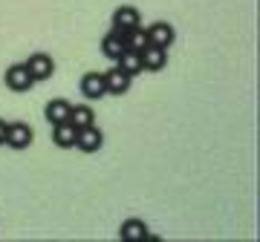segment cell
I'll list each match as a JSON object with an SVG mask.
<instances>
[{"instance_id":"3957f363","label":"cell","mask_w":260,"mask_h":242,"mask_svg":"<svg viewBox=\"0 0 260 242\" xmlns=\"http://www.w3.org/2000/svg\"><path fill=\"white\" fill-rule=\"evenodd\" d=\"M29 69V75L35 78V81H44L49 75L55 72V61L47 55V52H35V55H29V61L23 64Z\"/></svg>"},{"instance_id":"4fadbf2b","label":"cell","mask_w":260,"mask_h":242,"mask_svg":"<svg viewBox=\"0 0 260 242\" xmlns=\"http://www.w3.org/2000/svg\"><path fill=\"white\" fill-rule=\"evenodd\" d=\"M67 121L78 130V127H90V124L95 121V115H93V110H90L87 104H75V107H70V118Z\"/></svg>"},{"instance_id":"277c9868","label":"cell","mask_w":260,"mask_h":242,"mask_svg":"<svg viewBox=\"0 0 260 242\" xmlns=\"http://www.w3.org/2000/svg\"><path fill=\"white\" fill-rule=\"evenodd\" d=\"M145 35H148V44H153V47H162L168 49L171 44H174V26L171 23H165V20H156V23H150L148 29H145Z\"/></svg>"},{"instance_id":"52a82bcc","label":"cell","mask_w":260,"mask_h":242,"mask_svg":"<svg viewBox=\"0 0 260 242\" xmlns=\"http://www.w3.org/2000/svg\"><path fill=\"white\" fill-rule=\"evenodd\" d=\"M124 49H127V37H124V32H119V29H110V32L102 37V52L110 58V61H116Z\"/></svg>"},{"instance_id":"6da1fadb","label":"cell","mask_w":260,"mask_h":242,"mask_svg":"<svg viewBox=\"0 0 260 242\" xmlns=\"http://www.w3.org/2000/svg\"><path fill=\"white\" fill-rule=\"evenodd\" d=\"M32 139H35V133H32V127H29L26 121H12V124H6V139H3V144H9L15 150H23L32 144Z\"/></svg>"},{"instance_id":"7a4b0ae2","label":"cell","mask_w":260,"mask_h":242,"mask_svg":"<svg viewBox=\"0 0 260 242\" xmlns=\"http://www.w3.org/2000/svg\"><path fill=\"white\" fill-rule=\"evenodd\" d=\"M104 144V133L95 127V124H90V127H78V133H75V144L73 147H78L81 153H95V150Z\"/></svg>"},{"instance_id":"8fae6325","label":"cell","mask_w":260,"mask_h":242,"mask_svg":"<svg viewBox=\"0 0 260 242\" xmlns=\"http://www.w3.org/2000/svg\"><path fill=\"white\" fill-rule=\"evenodd\" d=\"M70 107L73 104L64 101V98H52V101L47 104V110H44V115H47L49 124H61V121L70 118Z\"/></svg>"},{"instance_id":"9a60e30c","label":"cell","mask_w":260,"mask_h":242,"mask_svg":"<svg viewBox=\"0 0 260 242\" xmlns=\"http://www.w3.org/2000/svg\"><path fill=\"white\" fill-rule=\"evenodd\" d=\"M121 239H145L148 236V225L142 222V219H127V222L121 225Z\"/></svg>"},{"instance_id":"30bf717a","label":"cell","mask_w":260,"mask_h":242,"mask_svg":"<svg viewBox=\"0 0 260 242\" xmlns=\"http://www.w3.org/2000/svg\"><path fill=\"white\" fill-rule=\"evenodd\" d=\"M139 26V12L133 9V6H119V9L113 12V29H119V32H130V29Z\"/></svg>"},{"instance_id":"2e32d148","label":"cell","mask_w":260,"mask_h":242,"mask_svg":"<svg viewBox=\"0 0 260 242\" xmlns=\"http://www.w3.org/2000/svg\"><path fill=\"white\" fill-rule=\"evenodd\" d=\"M124 37H127V49H136V52H142V49L148 47V35H145V29H130V32H124Z\"/></svg>"},{"instance_id":"9c48e42d","label":"cell","mask_w":260,"mask_h":242,"mask_svg":"<svg viewBox=\"0 0 260 242\" xmlns=\"http://www.w3.org/2000/svg\"><path fill=\"white\" fill-rule=\"evenodd\" d=\"M165 64H168V49L153 47V44H148V47L142 49V69H148V72H159Z\"/></svg>"},{"instance_id":"ba28073f","label":"cell","mask_w":260,"mask_h":242,"mask_svg":"<svg viewBox=\"0 0 260 242\" xmlns=\"http://www.w3.org/2000/svg\"><path fill=\"white\" fill-rule=\"evenodd\" d=\"M81 93L84 98L90 101H99L102 95H107V87H104V72H87L81 78Z\"/></svg>"},{"instance_id":"e0dca14e","label":"cell","mask_w":260,"mask_h":242,"mask_svg":"<svg viewBox=\"0 0 260 242\" xmlns=\"http://www.w3.org/2000/svg\"><path fill=\"white\" fill-rule=\"evenodd\" d=\"M3 139H6V121L0 118V144H3Z\"/></svg>"},{"instance_id":"7c38bea8","label":"cell","mask_w":260,"mask_h":242,"mask_svg":"<svg viewBox=\"0 0 260 242\" xmlns=\"http://www.w3.org/2000/svg\"><path fill=\"white\" fill-rule=\"evenodd\" d=\"M75 127L70 121H61V124H52V141H55L58 147H73L75 144Z\"/></svg>"},{"instance_id":"5b68a950","label":"cell","mask_w":260,"mask_h":242,"mask_svg":"<svg viewBox=\"0 0 260 242\" xmlns=\"http://www.w3.org/2000/svg\"><path fill=\"white\" fill-rule=\"evenodd\" d=\"M32 84H35V78L29 75V69L23 64H15L6 69V87H9L12 93H26Z\"/></svg>"},{"instance_id":"8992f818","label":"cell","mask_w":260,"mask_h":242,"mask_svg":"<svg viewBox=\"0 0 260 242\" xmlns=\"http://www.w3.org/2000/svg\"><path fill=\"white\" fill-rule=\"evenodd\" d=\"M104 87H107V93H113V95H124L130 90V75L116 64L113 69L104 72Z\"/></svg>"},{"instance_id":"5bb4252c","label":"cell","mask_w":260,"mask_h":242,"mask_svg":"<svg viewBox=\"0 0 260 242\" xmlns=\"http://www.w3.org/2000/svg\"><path fill=\"white\" fill-rule=\"evenodd\" d=\"M116 61H119V66L130 75V78H133L136 72H142V52H136V49H124Z\"/></svg>"}]
</instances>
